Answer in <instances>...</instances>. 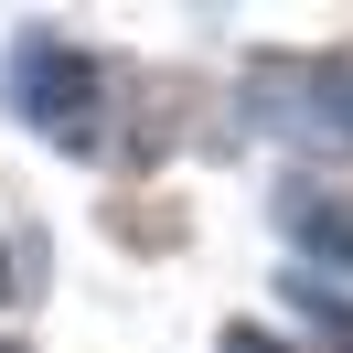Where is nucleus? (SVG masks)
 <instances>
[{
    "instance_id": "nucleus-1",
    "label": "nucleus",
    "mask_w": 353,
    "mask_h": 353,
    "mask_svg": "<svg viewBox=\"0 0 353 353\" xmlns=\"http://www.w3.org/2000/svg\"><path fill=\"white\" fill-rule=\"evenodd\" d=\"M108 86L118 75L97 65V54L54 43V32H32V43L11 54V108H22L43 139H65V150H97V139H108Z\"/></svg>"
},
{
    "instance_id": "nucleus-2",
    "label": "nucleus",
    "mask_w": 353,
    "mask_h": 353,
    "mask_svg": "<svg viewBox=\"0 0 353 353\" xmlns=\"http://www.w3.org/2000/svg\"><path fill=\"white\" fill-rule=\"evenodd\" d=\"M257 97H268V108H300L289 129L343 139V150H353V43L321 54V65H257Z\"/></svg>"
},
{
    "instance_id": "nucleus-3",
    "label": "nucleus",
    "mask_w": 353,
    "mask_h": 353,
    "mask_svg": "<svg viewBox=\"0 0 353 353\" xmlns=\"http://www.w3.org/2000/svg\"><path fill=\"white\" fill-rule=\"evenodd\" d=\"M289 236H300V246H321V257L332 268H353V193H321V182H289Z\"/></svg>"
},
{
    "instance_id": "nucleus-4",
    "label": "nucleus",
    "mask_w": 353,
    "mask_h": 353,
    "mask_svg": "<svg viewBox=\"0 0 353 353\" xmlns=\"http://www.w3.org/2000/svg\"><path fill=\"white\" fill-rule=\"evenodd\" d=\"M300 300H310V321H321V332H332V343H343V353H353V300H343V289H300Z\"/></svg>"
},
{
    "instance_id": "nucleus-5",
    "label": "nucleus",
    "mask_w": 353,
    "mask_h": 353,
    "mask_svg": "<svg viewBox=\"0 0 353 353\" xmlns=\"http://www.w3.org/2000/svg\"><path fill=\"white\" fill-rule=\"evenodd\" d=\"M225 353H289V343H279V332H246V321H236V332H225Z\"/></svg>"
}]
</instances>
